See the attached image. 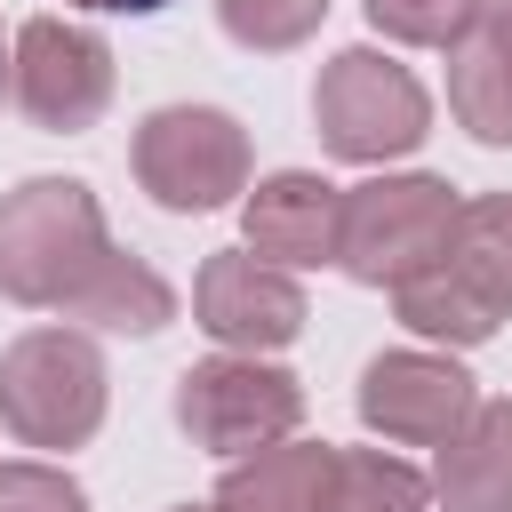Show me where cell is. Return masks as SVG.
Returning a JSON list of instances; mask_svg holds the SVG:
<instances>
[{"mask_svg": "<svg viewBox=\"0 0 512 512\" xmlns=\"http://www.w3.org/2000/svg\"><path fill=\"white\" fill-rule=\"evenodd\" d=\"M112 256L104 208L80 176H24L0 192V296L24 312H64Z\"/></svg>", "mask_w": 512, "mask_h": 512, "instance_id": "obj_1", "label": "cell"}, {"mask_svg": "<svg viewBox=\"0 0 512 512\" xmlns=\"http://www.w3.org/2000/svg\"><path fill=\"white\" fill-rule=\"evenodd\" d=\"M112 376L96 336L80 328H24L0 352V424L24 448H88L104 424Z\"/></svg>", "mask_w": 512, "mask_h": 512, "instance_id": "obj_2", "label": "cell"}, {"mask_svg": "<svg viewBox=\"0 0 512 512\" xmlns=\"http://www.w3.org/2000/svg\"><path fill=\"white\" fill-rule=\"evenodd\" d=\"M456 184L448 176H368L344 192V224H336V264L360 280V288H400L416 272H432L448 256V232H456Z\"/></svg>", "mask_w": 512, "mask_h": 512, "instance_id": "obj_3", "label": "cell"}, {"mask_svg": "<svg viewBox=\"0 0 512 512\" xmlns=\"http://www.w3.org/2000/svg\"><path fill=\"white\" fill-rule=\"evenodd\" d=\"M312 128L336 160L384 168V160H400L432 136V96L384 48H336L312 80Z\"/></svg>", "mask_w": 512, "mask_h": 512, "instance_id": "obj_4", "label": "cell"}, {"mask_svg": "<svg viewBox=\"0 0 512 512\" xmlns=\"http://www.w3.org/2000/svg\"><path fill=\"white\" fill-rule=\"evenodd\" d=\"M128 168L168 216H208L248 192V128L224 104H160L136 120Z\"/></svg>", "mask_w": 512, "mask_h": 512, "instance_id": "obj_5", "label": "cell"}, {"mask_svg": "<svg viewBox=\"0 0 512 512\" xmlns=\"http://www.w3.org/2000/svg\"><path fill=\"white\" fill-rule=\"evenodd\" d=\"M176 432L208 456H256L304 424V384L256 352H216L176 376Z\"/></svg>", "mask_w": 512, "mask_h": 512, "instance_id": "obj_6", "label": "cell"}, {"mask_svg": "<svg viewBox=\"0 0 512 512\" xmlns=\"http://www.w3.org/2000/svg\"><path fill=\"white\" fill-rule=\"evenodd\" d=\"M112 40L72 16H32L8 48V96L40 136H80L112 112Z\"/></svg>", "mask_w": 512, "mask_h": 512, "instance_id": "obj_7", "label": "cell"}, {"mask_svg": "<svg viewBox=\"0 0 512 512\" xmlns=\"http://www.w3.org/2000/svg\"><path fill=\"white\" fill-rule=\"evenodd\" d=\"M192 312H200V328H208L224 352H256V360L280 352V344H296L304 320H312L304 280L280 272V264H264V256H248V248H216V256L200 264Z\"/></svg>", "mask_w": 512, "mask_h": 512, "instance_id": "obj_8", "label": "cell"}, {"mask_svg": "<svg viewBox=\"0 0 512 512\" xmlns=\"http://www.w3.org/2000/svg\"><path fill=\"white\" fill-rule=\"evenodd\" d=\"M472 400L480 392H472V376L448 352H376L360 368V392H352L360 424L400 440V448H440L472 416Z\"/></svg>", "mask_w": 512, "mask_h": 512, "instance_id": "obj_9", "label": "cell"}, {"mask_svg": "<svg viewBox=\"0 0 512 512\" xmlns=\"http://www.w3.org/2000/svg\"><path fill=\"white\" fill-rule=\"evenodd\" d=\"M336 224H344V184L312 176V168H280L240 200V232L248 256L280 264V272H312L336 264Z\"/></svg>", "mask_w": 512, "mask_h": 512, "instance_id": "obj_10", "label": "cell"}, {"mask_svg": "<svg viewBox=\"0 0 512 512\" xmlns=\"http://www.w3.org/2000/svg\"><path fill=\"white\" fill-rule=\"evenodd\" d=\"M432 496L448 512H512V400H472V416L440 440Z\"/></svg>", "mask_w": 512, "mask_h": 512, "instance_id": "obj_11", "label": "cell"}, {"mask_svg": "<svg viewBox=\"0 0 512 512\" xmlns=\"http://www.w3.org/2000/svg\"><path fill=\"white\" fill-rule=\"evenodd\" d=\"M448 112L472 144H512V40L488 16L448 48Z\"/></svg>", "mask_w": 512, "mask_h": 512, "instance_id": "obj_12", "label": "cell"}, {"mask_svg": "<svg viewBox=\"0 0 512 512\" xmlns=\"http://www.w3.org/2000/svg\"><path fill=\"white\" fill-rule=\"evenodd\" d=\"M328 472V440H272L256 456H232L216 480V512H312Z\"/></svg>", "mask_w": 512, "mask_h": 512, "instance_id": "obj_13", "label": "cell"}, {"mask_svg": "<svg viewBox=\"0 0 512 512\" xmlns=\"http://www.w3.org/2000/svg\"><path fill=\"white\" fill-rule=\"evenodd\" d=\"M64 312H72V320H88V328H104V336H160V328L176 320V288H168L144 256L112 248Z\"/></svg>", "mask_w": 512, "mask_h": 512, "instance_id": "obj_14", "label": "cell"}, {"mask_svg": "<svg viewBox=\"0 0 512 512\" xmlns=\"http://www.w3.org/2000/svg\"><path fill=\"white\" fill-rule=\"evenodd\" d=\"M496 320H512V192H472L456 208V232H448V256H440Z\"/></svg>", "mask_w": 512, "mask_h": 512, "instance_id": "obj_15", "label": "cell"}, {"mask_svg": "<svg viewBox=\"0 0 512 512\" xmlns=\"http://www.w3.org/2000/svg\"><path fill=\"white\" fill-rule=\"evenodd\" d=\"M424 504H432V480L392 448H328V472L312 496V512H424Z\"/></svg>", "mask_w": 512, "mask_h": 512, "instance_id": "obj_16", "label": "cell"}, {"mask_svg": "<svg viewBox=\"0 0 512 512\" xmlns=\"http://www.w3.org/2000/svg\"><path fill=\"white\" fill-rule=\"evenodd\" d=\"M392 312H400V328L408 336H432V344H488L504 320L448 272V264H432V272H416V280H400L392 288Z\"/></svg>", "mask_w": 512, "mask_h": 512, "instance_id": "obj_17", "label": "cell"}, {"mask_svg": "<svg viewBox=\"0 0 512 512\" xmlns=\"http://www.w3.org/2000/svg\"><path fill=\"white\" fill-rule=\"evenodd\" d=\"M328 8L336 0H216V24L248 56H288V48H304L328 24Z\"/></svg>", "mask_w": 512, "mask_h": 512, "instance_id": "obj_18", "label": "cell"}, {"mask_svg": "<svg viewBox=\"0 0 512 512\" xmlns=\"http://www.w3.org/2000/svg\"><path fill=\"white\" fill-rule=\"evenodd\" d=\"M368 8V24L384 32V40H400V48H456L480 16H488V0H360Z\"/></svg>", "mask_w": 512, "mask_h": 512, "instance_id": "obj_19", "label": "cell"}, {"mask_svg": "<svg viewBox=\"0 0 512 512\" xmlns=\"http://www.w3.org/2000/svg\"><path fill=\"white\" fill-rule=\"evenodd\" d=\"M0 512H88V488L40 456L24 464H0Z\"/></svg>", "mask_w": 512, "mask_h": 512, "instance_id": "obj_20", "label": "cell"}, {"mask_svg": "<svg viewBox=\"0 0 512 512\" xmlns=\"http://www.w3.org/2000/svg\"><path fill=\"white\" fill-rule=\"evenodd\" d=\"M72 8H96V16H160L168 0H72Z\"/></svg>", "mask_w": 512, "mask_h": 512, "instance_id": "obj_21", "label": "cell"}, {"mask_svg": "<svg viewBox=\"0 0 512 512\" xmlns=\"http://www.w3.org/2000/svg\"><path fill=\"white\" fill-rule=\"evenodd\" d=\"M488 24H496V32L512 40V0H488Z\"/></svg>", "mask_w": 512, "mask_h": 512, "instance_id": "obj_22", "label": "cell"}, {"mask_svg": "<svg viewBox=\"0 0 512 512\" xmlns=\"http://www.w3.org/2000/svg\"><path fill=\"white\" fill-rule=\"evenodd\" d=\"M0 96H8V32H0Z\"/></svg>", "mask_w": 512, "mask_h": 512, "instance_id": "obj_23", "label": "cell"}, {"mask_svg": "<svg viewBox=\"0 0 512 512\" xmlns=\"http://www.w3.org/2000/svg\"><path fill=\"white\" fill-rule=\"evenodd\" d=\"M168 512H216V504H168Z\"/></svg>", "mask_w": 512, "mask_h": 512, "instance_id": "obj_24", "label": "cell"}]
</instances>
